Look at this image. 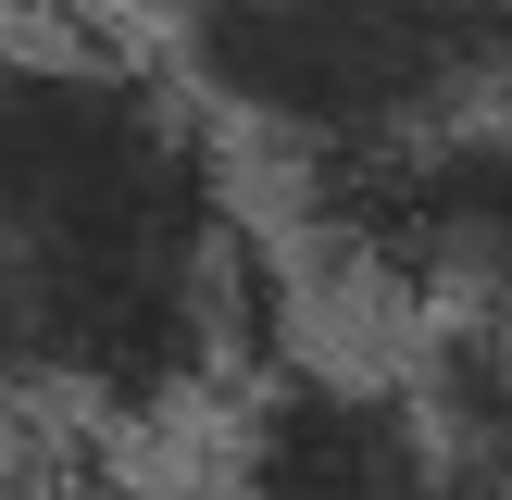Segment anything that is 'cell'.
Returning a JSON list of instances; mask_svg holds the SVG:
<instances>
[{
  "instance_id": "6da1fadb",
  "label": "cell",
  "mask_w": 512,
  "mask_h": 500,
  "mask_svg": "<svg viewBox=\"0 0 512 500\" xmlns=\"http://www.w3.org/2000/svg\"><path fill=\"white\" fill-rule=\"evenodd\" d=\"M275 338V263L175 63L0 25V413L150 425Z\"/></svg>"
},
{
  "instance_id": "7a4b0ae2",
  "label": "cell",
  "mask_w": 512,
  "mask_h": 500,
  "mask_svg": "<svg viewBox=\"0 0 512 500\" xmlns=\"http://www.w3.org/2000/svg\"><path fill=\"white\" fill-rule=\"evenodd\" d=\"M200 113L275 138L313 188L375 175L488 100V13L425 0H213L163 38Z\"/></svg>"
},
{
  "instance_id": "3957f363",
  "label": "cell",
  "mask_w": 512,
  "mask_h": 500,
  "mask_svg": "<svg viewBox=\"0 0 512 500\" xmlns=\"http://www.w3.org/2000/svg\"><path fill=\"white\" fill-rule=\"evenodd\" d=\"M350 275H388L450 313H512V113H463L375 175L313 188Z\"/></svg>"
},
{
  "instance_id": "277c9868",
  "label": "cell",
  "mask_w": 512,
  "mask_h": 500,
  "mask_svg": "<svg viewBox=\"0 0 512 500\" xmlns=\"http://www.w3.org/2000/svg\"><path fill=\"white\" fill-rule=\"evenodd\" d=\"M225 500H438L425 400L338 363H263L225 438Z\"/></svg>"
},
{
  "instance_id": "5b68a950",
  "label": "cell",
  "mask_w": 512,
  "mask_h": 500,
  "mask_svg": "<svg viewBox=\"0 0 512 500\" xmlns=\"http://www.w3.org/2000/svg\"><path fill=\"white\" fill-rule=\"evenodd\" d=\"M413 400L438 438V475H475L512 500V313H450L413 363Z\"/></svg>"
},
{
  "instance_id": "8992f818",
  "label": "cell",
  "mask_w": 512,
  "mask_h": 500,
  "mask_svg": "<svg viewBox=\"0 0 512 500\" xmlns=\"http://www.w3.org/2000/svg\"><path fill=\"white\" fill-rule=\"evenodd\" d=\"M0 500H50L38 463H25V438H13V413H0Z\"/></svg>"
},
{
  "instance_id": "52a82bcc",
  "label": "cell",
  "mask_w": 512,
  "mask_h": 500,
  "mask_svg": "<svg viewBox=\"0 0 512 500\" xmlns=\"http://www.w3.org/2000/svg\"><path fill=\"white\" fill-rule=\"evenodd\" d=\"M488 113H512V13H488Z\"/></svg>"
},
{
  "instance_id": "ba28073f",
  "label": "cell",
  "mask_w": 512,
  "mask_h": 500,
  "mask_svg": "<svg viewBox=\"0 0 512 500\" xmlns=\"http://www.w3.org/2000/svg\"><path fill=\"white\" fill-rule=\"evenodd\" d=\"M438 500H500V488H475V475H438Z\"/></svg>"
}]
</instances>
